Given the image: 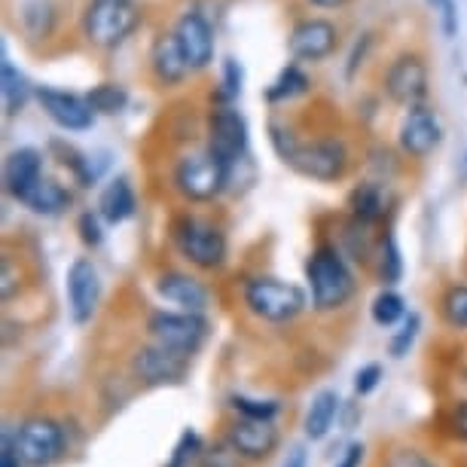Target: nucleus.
Listing matches in <instances>:
<instances>
[{"label": "nucleus", "instance_id": "obj_32", "mask_svg": "<svg viewBox=\"0 0 467 467\" xmlns=\"http://www.w3.org/2000/svg\"><path fill=\"white\" fill-rule=\"evenodd\" d=\"M419 330H421V318L416 312H410L407 318L400 321V330L394 333L391 342H388V355H391L394 360H400V358H407L412 346H416V339H419Z\"/></svg>", "mask_w": 467, "mask_h": 467}, {"label": "nucleus", "instance_id": "obj_2", "mask_svg": "<svg viewBox=\"0 0 467 467\" xmlns=\"http://www.w3.org/2000/svg\"><path fill=\"white\" fill-rule=\"evenodd\" d=\"M308 290H312V306L318 312H337L355 294V275H351L348 263L342 260L337 248H318L306 263Z\"/></svg>", "mask_w": 467, "mask_h": 467}, {"label": "nucleus", "instance_id": "obj_9", "mask_svg": "<svg viewBox=\"0 0 467 467\" xmlns=\"http://www.w3.org/2000/svg\"><path fill=\"white\" fill-rule=\"evenodd\" d=\"M208 153H214L226 165L229 181H233L235 162H242L248 156V122L229 104L217 108L208 119Z\"/></svg>", "mask_w": 467, "mask_h": 467}, {"label": "nucleus", "instance_id": "obj_44", "mask_svg": "<svg viewBox=\"0 0 467 467\" xmlns=\"http://www.w3.org/2000/svg\"><path fill=\"white\" fill-rule=\"evenodd\" d=\"M342 412H346V431H355L358 419H364V410H360V403H342Z\"/></svg>", "mask_w": 467, "mask_h": 467}, {"label": "nucleus", "instance_id": "obj_37", "mask_svg": "<svg viewBox=\"0 0 467 467\" xmlns=\"http://www.w3.org/2000/svg\"><path fill=\"white\" fill-rule=\"evenodd\" d=\"M391 467H437L428 455H421L419 449H398L391 458Z\"/></svg>", "mask_w": 467, "mask_h": 467}, {"label": "nucleus", "instance_id": "obj_13", "mask_svg": "<svg viewBox=\"0 0 467 467\" xmlns=\"http://www.w3.org/2000/svg\"><path fill=\"white\" fill-rule=\"evenodd\" d=\"M174 37H178L183 58H187L190 70H205L214 61V28L199 10L183 13L178 25H174Z\"/></svg>", "mask_w": 467, "mask_h": 467}, {"label": "nucleus", "instance_id": "obj_3", "mask_svg": "<svg viewBox=\"0 0 467 467\" xmlns=\"http://www.w3.org/2000/svg\"><path fill=\"white\" fill-rule=\"evenodd\" d=\"M244 306L251 308L257 318L269 324H287L296 315H303V308L308 306V296L303 287L290 285V281L257 275L244 285Z\"/></svg>", "mask_w": 467, "mask_h": 467}, {"label": "nucleus", "instance_id": "obj_31", "mask_svg": "<svg viewBox=\"0 0 467 467\" xmlns=\"http://www.w3.org/2000/svg\"><path fill=\"white\" fill-rule=\"evenodd\" d=\"M229 407L239 412L242 419H260V421H275V416L281 412L278 400L244 398V394H233V398H229Z\"/></svg>", "mask_w": 467, "mask_h": 467}, {"label": "nucleus", "instance_id": "obj_12", "mask_svg": "<svg viewBox=\"0 0 467 467\" xmlns=\"http://www.w3.org/2000/svg\"><path fill=\"white\" fill-rule=\"evenodd\" d=\"M385 92L403 108H416L428 95V67L419 56H400L385 70Z\"/></svg>", "mask_w": 467, "mask_h": 467}, {"label": "nucleus", "instance_id": "obj_4", "mask_svg": "<svg viewBox=\"0 0 467 467\" xmlns=\"http://www.w3.org/2000/svg\"><path fill=\"white\" fill-rule=\"evenodd\" d=\"M140 13L135 0H92L83 16V34L92 47L113 49L138 28Z\"/></svg>", "mask_w": 467, "mask_h": 467}, {"label": "nucleus", "instance_id": "obj_30", "mask_svg": "<svg viewBox=\"0 0 467 467\" xmlns=\"http://www.w3.org/2000/svg\"><path fill=\"white\" fill-rule=\"evenodd\" d=\"M400 278H403V257H400L398 239L385 235L382 244H379V281H382V285H398Z\"/></svg>", "mask_w": 467, "mask_h": 467}, {"label": "nucleus", "instance_id": "obj_21", "mask_svg": "<svg viewBox=\"0 0 467 467\" xmlns=\"http://www.w3.org/2000/svg\"><path fill=\"white\" fill-rule=\"evenodd\" d=\"M342 416V400L339 394L333 391V388H324L312 398L308 403V412H306V421H303V434L306 440H312V443H318L333 431L337 425V419Z\"/></svg>", "mask_w": 467, "mask_h": 467}, {"label": "nucleus", "instance_id": "obj_33", "mask_svg": "<svg viewBox=\"0 0 467 467\" xmlns=\"http://www.w3.org/2000/svg\"><path fill=\"white\" fill-rule=\"evenodd\" d=\"M440 308H443V318H446L449 327L467 330V287L464 285L449 287L443 294V303H440Z\"/></svg>", "mask_w": 467, "mask_h": 467}, {"label": "nucleus", "instance_id": "obj_40", "mask_svg": "<svg viewBox=\"0 0 467 467\" xmlns=\"http://www.w3.org/2000/svg\"><path fill=\"white\" fill-rule=\"evenodd\" d=\"M233 455H235L233 446H229V452H226V449L205 452V455H202V467H233Z\"/></svg>", "mask_w": 467, "mask_h": 467}, {"label": "nucleus", "instance_id": "obj_20", "mask_svg": "<svg viewBox=\"0 0 467 467\" xmlns=\"http://www.w3.org/2000/svg\"><path fill=\"white\" fill-rule=\"evenodd\" d=\"M150 70H153V77L162 86H178L190 74V65L183 58V49L178 37H174V31L156 37L153 49H150Z\"/></svg>", "mask_w": 467, "mask_h": 467}, {"label": "nucleus", "instance_id": "obj_47", "mask_svg": "<svg viewBox=\"0 0 467 467\" xmlns=\"http://www.w3.org/2000/svg\"><path fill=\"white\" fill-rule=\"evenodd\" d=\"M428 4H434V6H440V4H443V0H428Z\"/></svg>", "mask_w": 467, "mask_h": 467}, {"label": "nucleus", "instance_id": "obj_35", "mask_svg": "<svg viewBox=\"0 0 467 467\" xmlns=\"http://www.w3.org/2000/svg\"><path fill=\"white\" fill-rule=\"evenodd\" d=\"M379 382H382V364H364L355 373V394L358 398H367V394H373Z\"/></svg>", "mask_w": 467, "mask_h": 467}, {"label": "nucleus", "instance_id": "obj_7", "mask_svg": "<svg viewBox=\"0 0 467 467\" xmlns=\"http://www.w3.org/2000/svg\"><path fill=\"white\" fill-rule=\"evenodd\" d=\"M16 449H19L25 467H49L67 452L65 428H61L56 419H47V416L25 419L22 425L16 428Z\"/></svg>", "mask_w": 467, "mask_h": 467}, {"label": "nucleus", "instance_id": "obj_26", "mask_svg": "<svg viewBox=\"0 0 467 467\" xmlns=\"http://www.w3.org/2000/svg\"><path fill=\"white\" fill-rule=\"evenodd\" d=\"M306 92H308L306 70H299L296 65H287L275 77V83L266 89V99L269 101H294V99H299V95H306Z\"/></svg>", "mask_w": 467, "mask_h": 467}, {"label": "nucleus", "instance_id": "obj_29", "mask_svg": "<svg viewBox=\"0 0 467 467\" xmlns=\"http://www.w3.org/2000/svg\"><path fill=\"white\" fill-rule=\"evenodd\" d=\"M202 455H205V443H202L199 431L192 428H183L178 443H174L169 462H165V467H192L196 462H202Z\"/></svg>", "mask_w": 467, "mask_h": 467}, {"label": "nucleus", "instance_id": "obj_38", "mask_svg": "<svg viewBox=\"0 0 467 467\" xmlns=\"http://www.w3.org/2000/svg\"><path fill=\"white\" fill-rule=\"evenodd\" d=\"M0 467H25L16 449V431H4V449H0Z\"/></svg>", "mask_w": 467, "mask_h": 467}, {"label": "nucleus", "instance_id": "obj_28", "mask_svg": "<svg viewBox=\"0 0 467 467\" xmlns=\"http://www.w3.org/2000/svg\"><path fill=\"white\" fill-rule=\"evenodd\" d=\"M86 101H89L92 110L101 113V117H117V113L126 110L129 92L122 89V86H117V83H101V86H95L89 95H86Z\"/></svg>", "mask_w": 467, "mask_h": 467}, {"label": "nucleus", "instance_id": "obj_27", "mask_svg": "<svg viewBox=\"0 0 467 467\" xmlns=\"http://www.w3.org/2000/svg\"><path fill=\"white\" fill-rule=\"evenodd\" d=\"M28 95H31V86L25 80V74H19V70L4 58V110H6V117L22 113V108L28 104Z\"/></svg>", "mask_w": 467, "mask_h": 467}, {"label": "nucleus", "instance_id": "obj_10", "mask_svg": "<svg viewBox=\"0 0 467 467\" xmlns=\"http://www.w3.org/2000/svg\"><path fill=\"white\" fill-rule=\"evenodd\" d=\"M101 303V275L89 257H80L67 269V306L74 324H89Z\"/></svg>", "mask_w": 467, "mask_h": 467}, {"label": "nucleus", "instance_id": "obj_23", "mask_svg": "<svg viewBox=\"0 0 467 467\" xmlns=\"http://www.w3.org/2000/svg\"><path fill=\"white\" fill-rule=\"evenodd\" d=\"M25 208H31L34 214H43V217H58L65 214V211L70 208V192L61 187L58 181H49L43 178L37 187H34L28 196L22 199Z\"/></svg>", "mask_w": 467, "mask_h": 467}, {"label": "nucleus", "instance_id": "obj_11", "mask_svg": "<svg viewBox=\"0 0 467 467\" xmlns=\"http://www.w3.org/2000/svg\"><path fill=\"white\" fill-rule=\"evenodd\" d=\"M187 367H190V355L156 346V342L140 348L135 360H131L135 376L147 385H181L187 379Z\"/></svg>", "mask_w": 467, "mask_h": 467}, {"label": "nucleus", "instance_id": "obj_8", "mask_svg": "<svg viewBox=\"0 0 467 467\" xmlns=\"http://www.w3.org/2000/svg\"><path fill=\"white\" fill-rule=\"evenodd\" d=\"M147 330L156 346H165L190 358L208 339V321L202 318V312H156L150 315Z\"/></svg>", "mask_w": 467, "mask_h": 467}, {"label": "nucleus", "instance_id": "obj_5", "mask_svg": "<svg viewBox=\"0 0 467 467\" xmlns=\"http://www.w3.org/2000/svg\"><path fill=\"white\" fill-rule=\"evenodd\" d=\"M174 248L183 260H190L199 269H220L226 260V235L223 229L202 217H181L171 229Z\"/></svg>", "mask_w": 467, "mask_h": 467}, {"label": "nucleus", "instance_id": "obj_6", "mask_svg": "<svg viewBox=\"0 0 467 467\" xmlns=\"http://www.w3.org/2000/svg\"><path fill=\"white\" fill-rule=\"evenodd\" d=\"M229 187V169L214 153H190L174 169V190L190 202H211Z\"/></svg>", "mask_w": 467, "mask_h": 467}, {"label": "nucleus", "instance_id": "obj_22", "mask_svg": "<svg viewBox=\"0 0 467 467\" xmlns=\"http://www.w3.org/2000/svg\"><path fill=\"white\" fill-rule=\"evenodd\" d=\"M135 211H138V199H135V190H131V183L126 178H117L104 187L101 199H99V214H101L104 223L119 226V223H126V220L135 217Z\"/></svg>", "mask_w": 467, "mask_h": 467}, {"label": "nucleus", "instance_id": "obj_34", "mask_svg": "<svg viewBox=\"0 0 467 467\" xmlns=\"http://www.w3.org/2000/svg\"><path fill=\"white\" fill-rule=\"evenodd\" d=\"M77 229H80V239H83L86 248H99V244L104 242L101 220H99V214H92V211L80 214V220H77Z\"/></svg>", "mask_w": 467, "mask_h": 467}, {"label": "nucleus", "instance_id": "obj_41", "mask_svg": "<svg viewBox=\"0 0 467 467\" xmlns=\"http://www.w3.org/2000/svg\"><path fill=\"white\" fill-rule=\"evenodd\" d=\"M452 431H455V437H462L467 443V400H462L452 410Z\"/></svg>", "mask_w": 467, "mask_h": 467}, {"label": "nucleus", "instance_id": "obj_17", "mask_svg": "<svg viewBox=\"0 0 467 467\" xmlns=\"http://www.w3.org/2000/svg\"><path fill=\"white\" fill-rule=\"evenodd\" d=\"M440 119L437 113L425 108V104H416V108L407 110V117L400 122V147L403 153L416 156V160H425L428 153H434L440 144Z\"/></svg>", "mask_w": 467, "mask_h": 467}, {"label": "nucleus", "instance_id": "obj_16", "mask_svg": "<svg viewBox=\"0 0 467 467\" xmlns=\"http://www.w3.org/2000/svg\"><path fill=\"white\" fill-rule=\"evenodd\" d=\"M281 434L272 421H260V419H242L229 428V446L235 449L239 458H248V462H263L278 449Z\"/></svg>", "mask_w": 467, "mask_h": 467}, {"label": "nucleus", "instance_id": "obj_39", "mask_svg": "<svg viewBox=\"0 0 467 467\" xmlns=\"http://www.w3.org/2000/svg\"><path fill=\"white\" fill-rule=\"evenodd\" d=\"M364 443H348L346 446V452H342V458L337 462V467H360L364 464Z\"/></svg>", "mask_w": 467, "mask_h": 467}, {"label": "nucleus", "instance_id": "obj_24", "mask_svg": "<svg viewBox=\"0 0 467 467\" xmlns=\"http://www.w3.org/2000/svg\"><path fill=\"white\" fill-rule=\"evenodd\" d=\"M348 208H351V217L358 220V223H376L379 217L385 214V196H382V187L373 181L360 183V187L351 190V199H348Z\"/></svg>", "mask_w": 467, "mask_h": 467}, {"label": "nucleus", "instance_id": "obj_19", "mask_svg": "<svg viewBox=\"0 0 467 467\" xmlns=\"http://www.w3.org/2000/svg\"><path fill=\"white\" fill-rule=\"evenodd\" d=\"M156 294L165 303L178 306L181 312H205L208 306V287L199 278L187 275V272H165L156 278Z\"/></svg>", "mask_w": 467, "mask_h": 467}, {"label": "nucleus", "instance_id": "obj_18", "mask_svg": "<svg viewBox=\"0 0 467 467\" xmlns=\"http://www.w3.org/2000/svg\"><path fill=\"white\" fill-rule=\"evenodd\" d=\"M40 181H43V153L40 150L19 147L6 156L4 183H6V192H10L16 202H22Z\"/></svg>", "mask_w": 467, "mask_h": 467}, {"label": "nucleus", "instance_id": "obj_14", "mask_svg": "<svg viewBox=\"0 0 467 467\" xmlns=\"http://www.w3.org/2000/svg\"><path fill=\"white\" fill-rule=\"evenodd\" d=\"M37 101H40L43 113H47L58 129H65V131L92 129L95 110L83 95H74V92H65V89H40Z\"/></svg>", "mask_w": 467, "mask_h": 467}, {"label": "nucleus", "instance_id": "obj_45", "mask_svg": "<svg viewBox=\"0 0 467 467\" xmlns=\"http://www.w3.org/2000/svg\"><path fill=\"white\" fill-rule=\"evenodd\" d=\"M0 278H4V299H10L13 296V285H16V281H13V260L10 257L4 260V272H0Z\"/></svg>", "mask_w": 467, "mask_h": 467}, {"label": "nucleus", "instance_id": "obj_15", "mask_svg": "<svg viewBox=\"0 0 467 467\" xmlns=\"http://www.w3.org/2000/svg\"><path fill=\"white\" fill-rule=\"evenodd\" d=\"M339 47L337 25L327 19H303L290 31V56L299 61H324Z\"/></svg>", "mask_w": 467, "mask_h": 467}, {"label": "nucleus", "instance_id": "obj_25", "mask_svg": "<svg viewBox=\"0 0 467 467\" xmlns=\"http://www.w3.org/2000/svg\"><path fill=\"white\" fill-rule=\"evenodd\" d=\"M369 318H373L376 327H394V324L407 318V299L391 287L379 290L373 303H369Z\"/></svg>", "mask_w": 467, "mask_h": 467}, {"label": "nucleus", "instance_id": "obj_46", "mask_svg": "<svg viewBox=\"0 0 467 467\" xmlns=\"http://www.w3.org/2000/svg\"><path fill=\"white\" fill-rule=\"evenodd\" d=\"M315 6H321V10H337V6H342L346 0H312Z\"/></svg>", "mask_w": 467, "mask_h": 467}, {"label": "nucleus", "instance_id": "obj_43", "mask_svg": "<svg viewBox=\"0 0 467 467\" xmlns=\"http://www.w3.org/2000/svg\"><path fill=\"white\" fill-rule=\"evenodd\" d=\"M440 10H443V31L452 37V34H455V4H452V0H443V4H440Z\"/></svg>", "mask_w": 467, "mask_h": 467}, {"label": "nucleus", "instance_id": "obj_36", "mask_svg": "<svg viewBox=\"0 0 467 467\" xmlns=\"http://www.w3.org/2000/svg\"><path fill=\"white\" fill-rule=\"evenodd\" d=\"M242 80H244L242 65L235 58H226L223 61V95H226V99H239V95H242Z\"/></svg>", "mask_w": 467, "mask_h": 467}, {"label": "nucleus", "instance_id": "obj_1", "mask_svg": "<svg viewBox=\"0 0 467 467\" xmlns=\"http://www.w3.org/2000/svg\"><path fill=\"white\" fill-rule=\"evenodd\" d=\"M272 147L290 169L312 181H339L348 169V150L342 140H315V144H296L278 126H272Z\"/></svg>", "mask_w": 467, "mask_h": 467}, {"label": "nucleus", "instance_id": "obj_42", "mask_svg": "<svg viewBox=\"0 0 467 467\" xmlns=\"http://www.w3.org/2000/svg\"><path fill=\"white\" fill-rule=\"evenodd\" d=\"M281 467H308V452H306V446H294L287 452V458H285V464Z\"/></svg>", "mask_w": 467, "mask_h": 467}]
</instances>
